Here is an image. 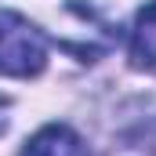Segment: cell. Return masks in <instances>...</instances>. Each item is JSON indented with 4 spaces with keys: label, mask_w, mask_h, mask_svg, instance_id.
<instances>
[{
    "label": "cell",
    "mask_w": 156,
    "mask_h": 156,
    "mask_svg": "<svg viewBox=\"0 0 156 156\" xmlns=\"http://www.w3.org/2000/svg\"><path fill=\"white\" fill-rule=\"evenodd\" d=\"M7 109H11V102H7V98L0 94V134L7 131Z\"/></svg>",
    "instance_id": "277c9868"
},
{
    "label": "cell",
    "mask_w": 156,
    "mask_h": 156,
    "mask_svg": "<svg viewBox=\"0 0 156 156\" xmlns=\"http://www.w3.org/2000/svg\"><path fill=\"white\" fill-rule=\"evenodd\" d=\"M18 156H87V145L73 127L66 123H47L22 145Z\"/></svg>",
    "instance_id": "7a4b0ae2"
},
{
    "label": "cell",
    "mask_w": 156,
    "mask_h": 156,
    "mask_svg": "<svg viewBox=\"0 0 156 156\" xmlns=\"http://www.w3.org/2000/svg\"><path fill=\"white\" fill-rule=\"evenodd\" d=\"M47 66V37L18 11L0 7V76L29 80Z\"/></svg>",
    "instance_id": "6da1fadb"
},
{
    "label": "cell",
    "mask_w": 156,
    "mask_h": 156,
    "mask_svg": "<svg viewBox=\"0 0 156 156\" xmlns=\"http://www.w3.org/2000/svg\"><path fill=\"white\" fill-rule=\"evenodd\" d=\"M131 66L138 73H153L156 76V0H149L138 15H134V26H131Z\"/></svg>",
    "instance_id": "3957f363"
}]
</instances>
